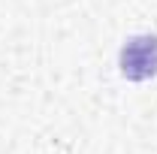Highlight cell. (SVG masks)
Masks as SVG:
<instances>
[{
    "label": "cell",
    "mask_w": 157,
    "mask_h": 154,
    "mask_svg": "<svg viewBox=\"0 0 157 154\" xmlns=\"http://www.w3.org/2000/svg\"><path fill=\"white\" fill-rule=\"evenodd\" d=\"M118 70L127 82H148L157 76V33L130 37L118 52Z\"/></svg>",
    "instance_id": "obj_1"
}]
</instances>
